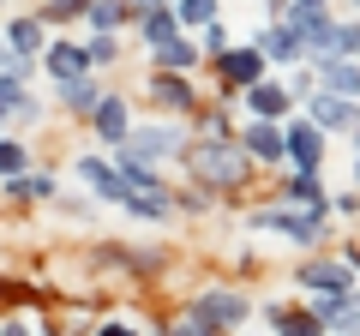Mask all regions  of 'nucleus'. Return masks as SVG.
I'll list each match as a JSON object with an SVG mask.
<instances>
[{
    "mask_svg": "<svg viewBox=\"0 0 360 336\" xmlns=\"http://www.w3.org/2000/svg\"><path fill=\"white\" fill-rule=\"evenodd\" d=\"M295 283H300V295H348V288H354V271L342 264V252H336V259L312 252V259L295 271Z\"/></svg>",
    "mask_w": 360,
    "mask_h": 336,
    "instance_id": "obj_10",
    "label": "nucleus"
},
{
    "mask_svg": "<svg viewBox=\"0 0 360 336\" xmlns=\"http://www.w3.org/2000/svg\"><path fill=\"white\" fill-rule=\"evenodd\" d=\"M13 66H18V60H13V49H6V42H0V72H13Z\"/></svg>",
    "mask_w": 360,
    "mask_h": 336,
    "instance_id": "obj_39",
    "label": "nucleus"
},
{
    "mask_svg": "<svg viewBox=\"0 0 360 336\" xmlns=\"http://www.w3.org/2000/svg\"><path fill=\"white\" fill-rule=\"evenodd\" d=\"M312 72H319L324 91H336V96H348V103H360V60H324V66H312Z\"/></svg>",
    "mask_w": 360,
    "mask_h": 336,
    "instance_id": "obj_23",
    "label": "nucleus"
},
{
    "mask_svg": "<svg viewBox=\"0 0 360 336\" xmlns=\"http://www.w3.org/2000/svg\"><path fill=\"white\" fill-rule=\"evenodd\" d=\"M0 336H42V330L25 318V312H6V318H0Z\"/></svg>",
    "mask_w": 360,
    "mask_h": 336,
    "instance_id": "obj_35",
    "label": "nucleus"
},
{
    "mask_svg": "<svg viewBox=\"0 0 360 336\" xmlns=\"http://www.w3.org/2000/svg\"><path fill=\"white\" fill-rule=\"evenodd\" d=\"M348 6H354V18H360V0H348Z\"/></svg>",
    "mask_w": 360,
    "mask_h": 336,
    "instance_id": "obj_44",
    "label": "nucleus"
},
{
    "mask_svg": "<svg viewBox=\"0 0 360 336\" xmlns=\"http://www.w3.org/2000/svg\"><path fill=\"white\" fill-rule=\"evenodd\" d=\"M336 60H360V18H336Z\"/></svg>",
    "mask_w": 360,
    "mask_h": 336,
    "instance_id": "obj_31",
    "label": "nucleus"
},
{
    "mask_svg": "<svg viewBox=\"0 0 360 336\" xmlns=\"http://www.w3.org/2000/svg\"><path fill=\"white\" fill-rule=\"evenodd\" d=\"M246 228H258V234H283L288 246H307V252L324 240V217H312V210H295V205H283V198L252 205V210H246Z\"/></svg>",
    "mask_w": 360,
    "mask_h": 336,
    "instance_id": "obj_2",
    "label": "nucleus"
},
{
    "mask_svg": "<svg viewBox=\"0 0 360 336\" xmlns=\"http://www.w3.org/2000/svg\"><path fill=\"white\" fill-rule=\"evenodd\" d=\"M132 127H139V120H132L127 96H120V91H103V103H96V115H90V132H96V138H103L108 150H120Z\"/></svg>",
    "mask_w": 360,
    "mask_h": 336,
    "instance_id": "obj_16",
    "label": "nucleus"
},
{
    "mask_svg": "<svg viewBox=\"0 0 360 336\" xmlns=\"http://www.w3.org/2000/svg\"><path fill=\"white\" fill-rule=\"evenodd\" d=\"M186 144H193V127H186V120H162L156 115V120H144V127H132L120 150L139 156V162H150V168H162L168 156H186Z\"/></svg>",
    "mask_w": 360,
    "mask_h": 336,
    "instance_id": "obj_3",
    "label": "nucleus"
},
{
    "mask_svg": "<svg viewBox=\"0 0 360 336\" xmlns=\"http://www.w3.org/2000/svg\"><path fill=\"white\" fill-rule=\"evenodd\" d=\"M240 150L252 156V162H264V168H276V162H288V132L276 127V120H246L240 132Z\"/></svg>",
    "mask_w": 360,
    "mask_h": 336,
    "instance_id": "obj_14",
    "label": "nucleus"
},
{
    "mask_svg": "<svg viewBox=\"0 0 360 336\" xmlns=\"http://www.w3.org/2000/svg\"><path fill=\"white\" fill-rule=\"evenodd\" d=\"M168 6H174L180 30H210V25H222V0H168Z\"/></svg>",
    "mask_w": 360,
    "mask_h": 336,
    "instance_id": "obj_25",
    "label": "nucleus"
},
{
    "mask_svg": "<svg viewBox=\"0 0 360 336\" xmlns=\"http://www.w3.org/2000/svg\"><path fill=\"white\" fill-rule=\"evenodd\" d=\"M96 336H144V330L132 318H103V324H96Z\"/></svg>",
    "mask_w": 360,
    "mask_h": 336,
    "instance_id": "obj_37",
    "label": "nucleus"
},
{
    "mask_svg": "<svg viewBox=\"0 0 360 336\" xmlns=\"http://www.w3.org/2000/svg\"><path fill=\"white\" fill-rule=\"evenodd\" d=\"M72 181H84L90 193L103 198V205H120V198H127V181H120L115 156H103V150H84V156H72Z\"/></svg>",
    "mask_w": 360,
    "mask_h": 336,
    "instance_id": "obj_9",
    "label": "nucleus"
},
{
    "mask_svg": "<svg viewBox=\"0 0 360 336\" xmlns=\"http://www.w3.org/2000/svg\"><path fill=\"white\" fill-rule=\"evenodd\" d=\"M186 127H193V138H234V132H240V127H234V115H229V108H205V103H198V115L193 120H186Z\"/></svg>",
    "mask_w": 360,
    "mask_h": 336,
    "instance_id": "obj_26",
    "label": "nucleus"
},
{
    "mask_svg": "<svg viewBox=\"0 0 360 336\" xmlns=\"http://www.w3.org/2000/svg\"><path fill=\"white\" fill-rule=\"evenodd\" d=\"M307 306L324 318L330 336H360V288H348V295H307Z\"/></svg>",
    "mask_w": 360,
    "mask_h": 336,
    "instance_id": "obj_15",
    "label": "nucleus"
},
{
    "mask_svg": "<svg viewBox=\"0 0 360 336\" xmlns=\"http://www.w3.org/2000/svg\"><path fill=\"white\" fill-rule=\"evenodd\" d=\"M354 186H360V156H354Z\"/></svg>",
    "mask_w": 360,
    "mask_h": 336,
    "instance_id": "obj_43",
    "label": "nucleus"
},
{
    "mask_svg": "<svg viewBox=\"0 0 360 336\" xmlns=\"http://www.w3.org/2000/svg\"><path fill=\"white\" fill-rule=\"evenodd\" d=\"M276 198H283V205H295V210H312V217H330V186H324L319 174H288Z\"/></svg>",
    "mask_w": 360,
    "mask_h": 336,
    "instance_id": "obj_20",
    "label": "nucleus"
},
{
    "mask_svg": "<svg viewBox=\"0 0 360 336\" xmlns=\"http://www.w3.org/2000/svg\"><path fill=\"white\" fill-rule=\"evenodd\" d=\"M25 103H30V78L25 72H0V120H18Z\"/></svg>",
    "mask_w": 360,
    "mask_h": 336,
    "instance_id": "obj_28",
    "label": "nucleus"
},
{
    "mask_svg": "<svg viewBox=\"0 0 360 336\" xmlns=\"http://www.w3.org/2000/svg\"><path fill=\"white\" fill-rule=\"evenodd\" d=\"M150 103L162 120H193L198 115V91L186 72H150Z\"/></svg>",
    "mask_w": 360,
    "mask_h": 336,
    "instance_id": "obj_6",
    "label": "nucleus"
},
{
    "mask_svg": "<svg viewBox=\"0 0 360 336\" xmlns=\"http://www.w3.org/2000/svg\"><path fill=\"white\" fill-rule=\"evenodd\" d=\"M180 162H186V174H193L198 186H210V193H240L246 181H252V156L240 150V138H193L186 144V156H180Z\"/></svg>",
    "mask_w": 360,
    "mask_h": 336,
    "instance_id": "obj_1",
    "label": "nucleus"
},
{
    "mask_svg": "<svg viewBox=\"0 0 360 336\" xmlns=\"http://www.w3.org/2000/svg\"><path fill=\"white\" fill-rule=\"evenodd\" d=\"M252 49L264 54L270 66H307V42H300V30L288 25V18H264L252 37Z\"/></svg>",
    "mask_w": 360,
    "mask_h": 336,
    "instance_id": "obj_7",
    "label": "nucleus"
},
{
    "mask_svg": "<svg viewBox=\"0 0 360 336\" xmlns=\"http://www.w3.org/2000/svg\"><path fill=\"white\" fill-rule=\"evenodd\" d=\"M198 49H205V60H217L222 49H234V37H229V25H210V30H198Z\"/></svg>",
    "mask_w": 360,
    "mask_h": 336,
    "instance_id": "obj_33",
    "label": "nucleus"
},
{
    "mask_svg": "<svg viewBox=\"0 0 360 336\" xmlns=\"http://www.w3.org/2000/svg\"><path fill=\"white\" fill-rule=\"evenodd\" d=\"M42 115H49V108H42V103H37V96H30V103H25V108H18V127H42Z\"/></svg>",
    "mask_w": 360,
    "mask_h": 336,
    "instance_id": "obj_38",
    "label": "nucleus"
},
{
    "mask_svg": "<svg viewBox=\"0 0 360 336\" xmlns=\"http://www.w3.org/2000/svg\"><path fill=\"white\" fill-rule=\"evenodd\" d=\"M132 6L127 0H90V13H84V25H90V37H96V30H127L132 25Z\"/></svg>",
    "mask_w": 360,
    "mask_h": 336,
    "instance_id": "obj_24",
    "label": "nucleus"
},
{
    "mask_svg": "<svg viewBox=\"0 0 360 336\" xmlns=\"http://www.w3.org/2000/svg\"><path fill=\"white\" fill-rule=\"evenodd\" d=\"M283 132H288V168H295V174H319V168H324V144H330V132H319L307 115L283 120Z\"/></svg>",
    "mask_w": 360,
    "mask_h": 336,
    "instance_id": "obj_8",
    "label": "nucleus"
},
{
    "mask_svg": "<svg viewBox=\"0 0 360 336\" xmlns=\"http://www.w3.org/2000/svg\"><path fill=\"white\" fill-rule=\"evenodd\" d=\"M240 103H246V115L252 120H276V127H283V120H295V96H288V84L283 78H258L252 91H240Z\"/></svg>",
    "mask_w": 360,
    "mask_h": 336,
    "instance_id": "obj_13",
    "label": "nucleus"
},
{
    "mask_svg": "<svg viewBox=\"0 0 360 336\" xmlns=\"http://www.w3.org/2000/svg\"><path fill=\"white\" fill-rule=\"evenodd\" d=\"M217 205V193H210V186H186V193H174V217H205V210Z\"/></svg>",
    "mask_w": 360,
    "mask_h": 336,
    "instance_id": "obj_30",
    "label": "nucleus"
},
{
    "mask_svg": "<svg viewBox=\"0 0 360 336\" xmlns=\"http://www.w3.org/2000/svg\"><path fill=\"white\" fill-rule=\"evenodd\" d=\"M330 210H336V217H360V186H348V193H330Z\"/></svg>",
    "mask_w": 360,
    "mask_h": 336,
    "instance_id": "obj_36",
    "label": "nucleus"
},
{
    "mask_svg": "<svg viewBox=\"0 0 360 336\" xmlns=\"http://www.w3.org/2000/svg\"><path fill=\"white\" fill-rule=\"evenodd\" d=\"M37 168V150L25 138H0V181H13V174H30Z\"/></svg>",
    "mask_w": 360,
    "mask_h": 336,
    "instance_id": "obj_27",
    "label": "nucleus"
},
{
    "mask_svg": "<svg viewBox=\"0 0 360 336\" xmlns=\"http://www.w3.org/2000/svg\"><path fill=\"white\" fill-rule=\"evenodd\" d=\"M42 336H60V330H42Z\"/></svg>",
    "mask_w": 360,
    "mask_h": 336,
    "instance_id": "obj_45",
    "label": "nucleus"
},
{
    "mask_svg": "<svg viewBox=\"0 0 360 336\" xmlns=\"http://www.w3.org/2000/svg\"><path fill=\"white\" fill-rule=\"evenodd\" d=\"M0 6H6V0H0Z\"/></svg>",
    "mask_w": 360,
    "mask_h": 336,
    "instance_id": "obj_46",
    "label": "nucleus"
},
{
    "mask_svg": "<svg viewBox=\"0 0 360 336\" xmlns=\"http://www.w3.org/2000/svg\"><path fill=\"white\" fill-rule=\"evenodd\" d=\"M42 72H49L54 84H66V78H84V72H90V54H84V42H72V37H54L49 49H42Z\"/></svg>",
    "mask_w": 360,
    "mask_h": 336,
    "instance_id": "obj_18",
    "label": "nucleus"
},
{
    "mask_svg": "<svg viewBox=\"0 0 360 336\" xmlns=\"http://www.w3.org/2000/svg\"><path fill=\"white\" fill-rule=\"evenodd\" d=\"M162 336H217V330H210V324H198L193 312H180V318H168V330H162Z\"/></svg>",
    "mask_w": 360,
    "mask_h": 336,
    "instance_id": "obj_34",
    "label": "nucleus"
},
{
    "mask_svg": "<svg viewBox=\"0 0 360 336\" xmlns=\"http://www.w3.org/2000/svg\"><path fill=\"white\" fill-rule=\"evenodd\" d=\"M90 54V72H108V66H120V30H96V37L84 42Z\"/></svg>",
    "mask_w": 360,
    "mask_h": 336,
    "instance_id": "obj_29",
    "label": "nucleus"
},
{
    "mask_svg": "<svg viewBox=\"0 0 360 336\" xmlns=\"http://www.w3.org/2000/svg\"><path fill=\"white\" fill-rule=\"evenodd\" d=\"M198 60H205V49H198V42L186 37V30H180L174 42H162V49L150 54V66H156V72H193Z\"/></svg>",
    "mask_w": 360,
    "mask_h": 336,
    "instance_id": "obj_22",
    "label": "nucleus"
},
{
    "mask_svg": "<svg viewBox=\"0 0 360 336\" xmlns=\"http://www.w3.org/2000/svg\"><path fill=\"white\" fill-rule=\"evenodd\" d=\"M132 25H139V37H144V49H150V54L162 49V42L180 37V18H174V6H168V0H162V6H144Z\"/></svg>",
    "mask_w": 360,
    "mask_h": 336,
    "instance_id": "obj_21",
    "label": "nucleus"
},
{
    "mask_svg": "<svg viewBox=\"0 0 360 336\" xmlns=\"http://www.w3.org/2000/svg\"><path fill=\"white\" fill-rule=\"evenodd\" d=\"M210 72H217V84H222V91H234V96H240V91H252L258 78H270V60L252 49V42H234V49H222L217 60H210Z\"/></svg>",
    "mask_w": 360,
    "mask_h": 336,
    "instance_id": "obj_5",
    "label": "nucleus"
},
{
    "mask_svg": "<svg viewBox=\"0 0 360 336\" xmlns=\"http://www.w3.org/2000/svg\"><path fill=\"white\" fill-rule=\"evenodd\" d=\"M348 138H354V156H360V120H354V132H348Z\"/></svg>",
    "mask_w": 360,
    "mask_h": 336,
    "instance_id": "obj_42",
    "label": "nucleus"
},
{
    "mask_svg": "<svg viewBox=\"0 0 360 336\" xmlns=\"http://www.w3.org/2000/svg\"><path fill=\"white\" fill-rule=\"evenodd\" d=\"M288 6H330V0H288Z\"/></svg>",
    "mask_w": 360,
    "mask_h": 336,
    "instance_id": "obj_41",
    "label": "nucleus"
},
{
    "mask_svg": "<svg viewBox=\"0 0 360 336\" xmlns=\"http://www.w3.org/2000/svg\"><path fill=\"white\" fill-rule=\"evenodd\" d=\"M54 103H60V115L90 120V115H96V103H103V78H96V72L66 78V84H54Z\"/></svg>",
    "mask_w": 360,
    "mask_h": 336,
    "instance_id": "obj_19",
    "label": "nucleus"
},
{
    "mask_svg": "<svg viewBox=\"0 0 360 336\" xmlns=\"http://www.w3.org/2000/svg\"><path fill=\"white\" fill-rule=\"evenodd\" d=\"M186 312H193L198 324H210L217 336H229V330H240V324L252 318V300H246L234 283H210V288H198V295L186 300Z\"/></svg>",
    "mask_w": 360,
    "mask_h": 336,
    "instance_id": "obj_4",
    "label": "nucleus"
},
{
    "mask_svg": "<svg viewBox=\"0 0 360 336\" xmlns=\"http://www.w3.org/2000/svg\"><path fill=\"white\" fill-rule=\"evenodd\" d=\"M90 13V0H42V25H72Z\"/></svg>",
    "mask_w": 360,
    "mask_h": 336,
    "instance_id": "obj_32",
    "label": "nucleus"
},
{
    "mask_svg": "<svg viewBox=\"0 0 360 336\" xmlns=\"http://www.w3.org/2000/svg\"><path fill=\"white\" fill-rule=\"evenodd\" d=\"M300 115L312 120L319 132H354V120H360V103H348V96H336V91H312L307 103H300Z\"/></svg>",
    "mask_w": 360,
    "mask_h": 336,
    "instance_id": "obj_11",
    "label": "nucleus"
},
{
    "mask_svg": "<svg viewBox=\"0 0 360 336\" xmlns=\"http://www.w3.org/2000/svg\"><path fill=\"white\" fill-rule=\"evenodd\" d=\"M264 324H270V336H330L307 300H264Z\"/></svg>",
    "mask_w": 360,
    "mask_h": 336,
    "instance_id": "obj_12",
    "label": "nucleus"
},
{
    "mask_svg": "<svg viewBox=\"0 0 360 336\" xmlns=\"http://www.w3.org/2000/svg\"><path fill=\"white\" fill-rule=\"evenodd\" d=\"M120 210L127 217H139V222H174V193L168 186H127V198H120Z\"/></svg>",
    "mask_w": 360,
    "mask_h": 336,
    "instance_id": "obj_17",
    "label": "nucleus"
},
{
    "mask_svg": "<svg viewBox=\"0 0 360 336\" xmlns=\"http://www.w3.org/2000/svg\"><path fill=\"white\" fill-rule=\"evenodd\" d=\"M127 6H132V13H144V6H162V0H127Z\"/></svg>",
    "mask_w": 360,
    "mask_h": 336,
    "instance_id": "obj_40",
    "label": "nucleus"
}]
</instances>
